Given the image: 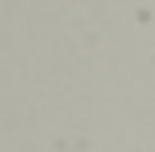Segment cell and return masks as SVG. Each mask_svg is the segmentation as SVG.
Here are the masks:
<instances>
[]
</instances>
